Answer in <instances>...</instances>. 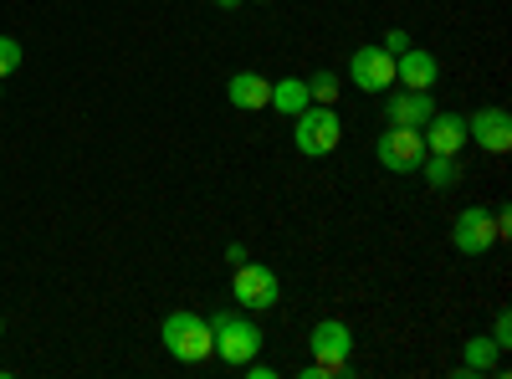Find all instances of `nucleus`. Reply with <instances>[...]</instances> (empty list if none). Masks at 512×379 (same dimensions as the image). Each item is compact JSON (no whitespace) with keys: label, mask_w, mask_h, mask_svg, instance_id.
Returning <instances> with one entry per match:
<instances>
[{"label":"nucleus","mask_w":512,"mask_h":379,"mask_svg":"<svg viewBox=\"0 0 512 379\" xmlns=\"http://www.w3.org/2000/svg\"><path fill=\"white\" fill-rule=\"evenodd\" d=\"M159 339H164L169 359H180V364H205L210 354H216V328H210L205 313H190V308L169 313L164 328H159Z\"/></svg>","instance_id":"f257e3e1"},{"label":"nucleus","mask_w":512,"mask_h":379,"mask_svg":"<svg viewBox=\"0 0 512 379\" xmlns=\"http://www.w3.org/2000/svg\"><path fill=\"white\" fill-rule=\"evenodd\" d=\"M210 328H216V359H226L231 369H241V364H251L256 354H262V328H256V318L241 308H226V313H216L210 318Z\"/></svg>","instance_id":"f03ea898"},{"label":"nucleus","mask_w":512,"mask_h":379,"mask_svg":"<svg viewBox=\"0 0 512 379\" xmlns=\"http://www.w3.org/2000/svg\"><path fill=\"white\" fill-rule=\"evenodd\" d=\"M292 123H297L292 144H297V154H308V159H328L338 149V139H344V123H338V113L328 103H308Z\"/></svg>","instance_id":"7ed1b4c3"},{"label":"nucleus","mask_w":512,"mask_h":379,"mask_svg":"<svg viewBox=\"0 0 512 379\" xmlns=\"http://www.w3.org/2000/svg\"><path fill=\"white\" fill-rule=\"evenodd\" d=\"M236 303H241L246 313H267V308H277V303H282V282H277V272L262 267V262H241V267H236Z\"/></svg>","instance_id":"20e7f679"},{"label":"nucleus","mask_w":512,"mask_h":379,"mask_svg":"<svg viewBox=\"0 0 512 379\" xmlns=\"http://www.w3.org/2000/svg\"><path fill=\"white\" fill-rule=\"evenodd\" d=\"M451 246L461 251V257H487V251L497 246V221H492V210L466 205L461 216L451 221Z\"/></svg>","instance_id":"39448f33"},{"label":"nucleus","mask_w":512,"mask_h":379,"mask_svg":"<svg viewBox=\"0 0 512 379\" xmlns=\"http://www.w3.org/2000/svg\"><path fill=\"white\" fill-rule=\"evenodd\" d=\"M374 154H379V164L390 175H410V170H420V159H425V139H420V129H384L379 134V144H374Z\"/></svg>","instance_id":"423d86ee"},{"label":"nucleus","mask_w":512,"mask_h":379,"mask_svg":"<svg viewBox=\"0 0 512 379\" xmlns=\"http://www.w3.org/2000/svg\"><path fill=\"white\" fill-rule=\"evenodd\" d=\"M349 77L359 82L364 93H390L395 88V57L384 47H359L349 57Z\"/></svg>","instance_id":"0eeeda50"},{"label":"nucleus","mask_w":512,"mask_h":379,"mask_svg":"<svg viewBox=\"0 0 512 379\" xmlns=\"http://www.w3.org/2000/svg\"><path fill=\"white\" fill-rule=\"evenodd\" d=\"M313 359L318 364H338V369H349V354H354V333H349V323L344 318H323V323H313Z\"/></svg>","instance_id":"6e6552de"},{"label":"nucleus","mask_w":512,"mask_h":379,"mask_svg":"<svg viewBox=\"0 0 512 379\" xmlns=\"http://www.w3.org/2000/svg\"><path fill=\"white\" fill-rule=\"evenodd\" d=\"M466 139L482 144L487 154H507V149H512V118H507V108H482V113H472V118H466Z\"/></svg>","instance_id":"1a4fd4ad"},{"label":"nucleus","mask_w":512,"mask_h":379,"mask_svg":"<svg viewBox=\"0 0 512 379\" xmlns=\"http://www.w3.org/2000/svg\"><path fill=\"white\" fill-rule=\"evenodd\" d=\"M420 139H425V154H461V149H466V118L436 108L431 123L420 129Z\"/></svg>","instance_id":"9d476101"},{"label":"nucleus","mask_w":512,"mask_h":379,"mask_svg":"<svg viewBox=\"0 0 512 379\" xmlns=\"http://www.w3.org/2000/svg\"><path fill=\"white\" fill-rule=\"evenodd\" d=\"M431 113H436V98H431V93L405 88V93H395V98H384V118H390L395 129H425V123H431Z\"/></svg>","instance_id":"9b49d317"},{"label":"nucleus","mask_w":512,"mask_h":379,"mask_svg":"<svg viewBox=\"0 0 512 379\" xmlns=\"http://www.w3.org/2000/svg\"><path fill=\"white\" fill-rule=\"evenodd\" d=\"M395 82H405V88H415V93H431L441 82V62L431 52H420V47H405L395 57Z\"/></svg>","instance_id":"f8f14e48"},{"label":"nucleus","mask_w":512,"mask_h":379,"mask_svg":"<svg viewBox=\"0 0 512 379\" xmlns=\"http://www.w3.org/2000/svg\"><path fill=\"white\" fill-rule=\"evenodd\" d=\"M226 98H231V108H241V113H262L267 98H272V82H267L262 72H236V77L226 82Z\"/></svg>","instance_id":"ddd939ff"},{"label":"nucleus","mask_w":512,"mask_h":379,"mask_svg":"<svg viewBox=\"0 0 512 379\" xmlns=\"http://www.w3.org/2000/svg\"><path fill=\"white\" fill-rule=\"evenodd\" d=\"M313 98H308V82L303 77H282L277 88H272V98H267V108H277V113H287V118H297Z\"/></svg>","instance_id":"4468645a"},{"label":"nucleus","mask_w":512,"mask_h":379,"mask_svg":"<svg viewBox=\"0 0 512 379\" xmlns=\"http://www.w3.org/2000/svg\"><path fill=\"white\" fill-rule=\"evenodd\" d=\"M420 175L431 190H451V185H461V164H456V154H425Z\"/></svg>","instance_id":"2eb2a0df"},{"label":"nucleus","mask_w":512,"mask_h":379,"mask_svg":"<svg viewBox=\"0 0 512 379\" xmlns=\"http://www.w3.org/2000/svg\"><path fill=\"white\" fill-rule=\"evenodd\" d=\"M502 364V349L487 339V333H477V339H466V364H461V374H492Z\"/></svg>","instance_id":"dca6fc26"},{"label":"nucleus","mask_w":512,"mask_h":379,"mask_svg":"<svg viewBox=\"0 0 512 379\" xmlns=\"http://www.w3.org/2000/svg\"><path fill=\"white\" fill-rule=\"evenodd\" d=\"M303 82H308V98H313V103H328V108H333V98H338V77H333L328 67H318V72L303 77Z\"/></svg>","instance_id":"f3484780"},{"label":"nucleus","mask_w":512,"mask_h":379,"mask_svg":"<svg viewBox=\"0 0 512 379\" xmlns=\"http://www.w3.org/2000/svg\"><path fill=\"white\" fill-rule=\"evenodd\" d=\"M21 67V41L16 36H0V77H11Z\"/></svg>","instance_id":"a211bd4d"},{"label":"nucleus","mask_w":512,"mask_h":379,"mask_svg":"<svg viewBox=\"0 0 512 379\" xmlns=\"http://www.w3.org/2000/svg\"><path fill=\"white\" fill-rule=\"evenodd\" d=\"M492 344H497L502 354L512 349V313H507V308H497V323H492Z\"/></svg>","instance_id":"6ab92c4d"},{"label":"nucleus","mask_w":512,"mask_h":379,"mask_svg":"<svg viewBox=\"0 0 512 379\" xmlns=\"http://www.w3.org/2000/svg\"><path fill=\"white\" fill-rule=\"evenodd\" d=\"M405 47H410V36H405L400 26H390V31H384V52H390V57H400Z\"/></svg>","instance_id":"aec40b11"},{"label":"nucleus","mask_w":512,"mask_h":379,"mask_svg":"<svg viewBox=\"0 0 512 379\" xmlns=\"http://www.w3.org/2000/svg\"><path fill=\"white\" fill-rule=\"evenodd\" d=\"M241 369H246V374H251V379H272V374H277V369H272V364H256V359H251V364H241Z\"/></svg>","instance_id":"412c9836"},{"label":"nucleus","mask_w":512,"mask_h":379,"mask_svg":"<svg viewBox=\"0 0 512 379\" xmlns=\"http://www.w3.org/2000/svg\"><path fill=\"white\" fill-rule=\"evenodd\" d=\"M226 262H231V267H241V262H246V246H241V241H231V246H226Z\"/></svg>","instance_id":"4be33fe9"},{"label":"nucleus","mask_w":512,"mask_h":379,"mask_svg":"<svg viewBox=\"0 0 512 379\" xmlns=\"http://www.w3.org/2000/svg\"><path fill=\"white\" fill-rule=\"evenodd\" d=\"M216 6H221V11H236V6H241V0H216Z\"/></svg>","instance_id":"5701e85b"},{"label":"nucleus","mask_w":512,"mask_h":379,"mask_svg":"<svg viewBox=\"0 0 512 379\" xmlns=\"http://www.w3.org/2000/svg\"><path fill=\"white\" fill-rule=\"evenodd\" d=\"M256 6H267V0H256Z\"/></svg>","instance_id":"b1692460"},{"label":"nucleus","mask_w":512,"mask_h":379,"mask_svg":"<svg viewBox=\"0 0 512 379\" xmlns=\"http://www.w3.org/2000/svg\"><path fill=\"white\" fill-rule=\"evenodd\" d=\"M0 333H6V323H0Z\"/></svg>","instance_id":"393cba45"}]
</instances>
